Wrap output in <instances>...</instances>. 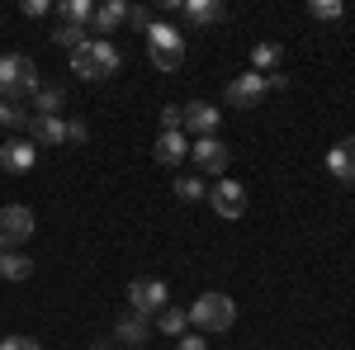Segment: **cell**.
I'll return each mask as SVG.
<instances>
[{"label":"cell","mask_w":355,"mask_h":350,"mask_svg":"<svg viewBox=\"0 0 355 350\" xmlns=\"http://www.w3.org/2000/svg\"><path fill=\"white\" fill-rule=\"evenodd\" d=\"M85 38H90V33H85L81 24H57L53 28V43H57V48H67V53H76Z\"/></svg>","instance_id":"cell-22"},{"label":"cell","mask_w":355,"mask_h":350,"mask_svg":"<svg viewBox=\"0 0 355 350\" xmlns=\"http://www.w3.org/2000/svg\"><path fill=\"white\" fill-rule=\"evenodd\" d=\"M38 62L24 53H5L0 57V100H33L38 95Z\"/></svg>","instance_id":"cell-3"},{"label":"cell","mask_w":355,"mask_h":350,"mask_svg":"<svg viewBox=\"0 0 355 350\" xmlns=\"http://www.w3.org/2000/svg\"><path fill=\"white\" fill-rule=\"evenodd\" d=\"M114 336H119V341H128V346H142V341H152V322H147V317H137L133 308H128V313L114 322Z\"/></svg>","instance_id":"cell-16"},{"label":"cell","mask_w":355,"mask_h":350,"mask_svg":"<svg viewBox=\"0 0 355 350\" xmlns=\"http://www.w3.org/2000/svg\"><path fill=\"white\" fill-rule=\"evenodd\" d=\"M157 331L180 341V336L190 331V313H185V308H162V313H157Z\"/></svg>","instance_id":"cell-20"},{"label":"cell","mask_w":355,"mask_h":350,"mask_svg":"<svg viewBox=\"0 0 355 350\" xmlns=\"http://www.w3.org/2000/svg\"><path fill=\"white\" fill-rule=\"evenodd\" d=\"M28 142H33V147H62V142H67V119L33 114V119H28Z\"/></svg>","instance_id":"cell-13"},{"label":"cell","mask_w":355,"mask_h":350,"mask_svg":"<svg viewBox=\"0 0 355 350\" xmlns=\"http://www.w3.org/2000/svg\"><path fill=\"white\" fill-rule=\"evenodd\" d=\"M190 161L199 166V170H209V175H227L232 152H227L223 137H194V142H190Z\"/></svg>","instance_id":"cell-8"},{"label":"cell","mask_w":355,"mask_h":350,"mask_svg":"<svg viewBox=\"0 0 355 350\" xmlns=\"http://www.w3.org/2000/svg\"><path fill=\"white\" fill-rule=\"evenodd\" d=\"M90 15H95V5L90 0H62V24H90Z\"/></svg>","instance_id":"cell-23"},{"label":"cell","mask_w":355,"mask_h":350,"mask_svg":"<svg viewBox=\"0 0 355 350\" xmlns=\"http://www.w3.org/2000/svg\"><path fill=\"white\" fill-rule=\"evenodd\" d=\"M85 137H90V128H85L81 119H76V123H67V142H85Z\"/></svg>","instance_id":"cell-31"},{"label":"cell","mask_w":355,"mask_h":350,"mask_svg":"<svg viewBox=\"0 0 355 350\" xmlns=\"http://www.w3.org/2000/svg\"><path fill=\"white\" fill-rule=\"evenodd\" d=\"M0 350H43V346H38L33 336H5V341H0Z\"/></svg>","instance_id":"cell-29"},{"label":"cell","mask_w":355,"mask_h":350,"mask_svg":"<svg viewBox=\"0 0 355 350\" xmlns=\"http://www.w3.org/2000/svg\"><path fill=\"white\" fill-rule=\"evenodd\" d=\"M218 128H223L218 105H209V100H190L185 105V128H180L185 137H218Z\"/></svg>","instance_id":"cell-7"},{"label":"cell","mask_w":355,"mask_h":350,"mask_svg":"<svg viewBox=\"0 0 355 350\" xmlns=\"http://www.w3.org/2000/svg\"><path fill=\"white\" fill-rule=\"evenodd\" d=\"M175 199H185V204H194V199H209V189L199 185V180H194V175H180V180H175Z\"/></svg>","instance_id":"cell-26"},{"label":"cell","mask_w":355,"mask_h":350,"mask_svg":"<svg viewBox=\"0 0 355 350\" xmlns=\"http://www.w3.org/2000/svg\"><path fill=\"white\" fill-rule=\"evenodd\" d=\"M175 350H209V341H204L199 331H185V336L175 341Z\"/></svg>","instance_id":"cell-30"},{"label":"cell","mask_w":355,"mask_h":350,"mask_svg":"<svg viewBox=\"0 0 355 350\" xmlns=\"http://www.w3.org/2000/svg\"><path fill=\"white\" fill-rule=\"evenodd\" d=\"M266 90H270V85H266L261 71H242V76L227 81V105L232 109H256L261 100H266Z\"/></svg>","instance_id":"cell-9"},{"label":"cell","mask_w":355,"mask_h":350,"mask_svg":"<svg viewBox=\"0 0 355 350\" xmlns=\"http://www.w3.org/2000/svg\"><path fill=\"white\" fill-rule=\"evenodd\" d=\"M28 119L33 114H24L15 100H0V128H28Z\"/></svg>","instance_id":"cell-25"},{"label":"cell","mask_w":355,"mask_h":350,"mask_svg":"<svg viewBox=\"0 0 355 350\" xmlns=\"http://www.w3.org/2000/svg\"><path fill=\"white\" fill-rule=\"evenodd\" d=\"M33 232H38V218H33L28 204H5L0 209V251H19Z\"/></svg>","instance_id":"cell-5"},{"label":"cell","mask_w":355,"mask_h":350,"mask_svg":"<svg viewBox=\"0 0 355 350\" xmlns=\"http://www.w3.org/2000/svg\"><path fill=\"white\" fill-rule=\"evenodd\" d=\"M142 38H147V57H152L157 71H180V67H185V33L175 24L152 19V28H147Z\"/></svg>","instance_id":"cell-2"},{"label":"cell","mask_w":355,"mask_h":350,"mask_svg":"<svg viewBox=\"0 0 355 350\" xmlns=\"http://www.w3.org/2000/svg\"><path fill=\"white\" fill-rule=\"evenodd\" d=\"M327 170L341 180V185H351V180H355V137H341V142L327 152Z\"/></svg>","instance_id":"cell-14"},{"label":"cell","mask_w":355,"mask_h":350,"mask_svg":"<svg viewBox=\"0 0 355 350\" xmlns=\"http://www.w3.org/2000/svg\"><path fill=\"white\" fill-rule=\"evenodd\" d=\"M33 161H38V147H33L28 137H10V142L0 147V170H10V175L33 170Z\"/></svg>","instance_id":"cell-11"},{"label":"cell","mask_w":355,"mask_h":350,"mask_svg":"<svg viewBox=\"0 0 355 350\" xmlns=\"http://www.w3.org/2000/svg\"><path fill=\"white\" fill-rule=\"evenodd\" d=\"M308 15L322 19V24H331V19H346V5H341V0H308Z\"/></svg>","instance_id":"cell-24"},{"label":"cell","mask_w":355,"mask_h":350,"mask_svg":"<svg viewBox=\"0 0 355 350\" xmlns=\"http://www.w3.org/2000/svg\"><path fill=\"white\" fill-rule=\"evenodd\" d=\"M28 274H33V261H28L24 251H0V279H15V284H24Z\"/></svg>","instance_id":"cell-17"},{"label":"cell","mask_w":355,"mask_h":350,"mask_svg":"<svg viewBox=\"0 0 355 350\" xmlns=\"http://www.w3.org/2000/svg\"><path fill=\"white\" fill-rule=\"evenodd\" d=\"M266 85H270V90H284V85H289V76H284V71H270V76H266Z\"/></svg>","instance_id":"cell-33"},{"label":"cell","mask_w":355,"mask_h":350,"mask_svg":"<svg viewBox=\"0 0 355 350\" xmlns=\"http://www.w3.org/2000/svg\"><path fill=\"white\" fill-rule=\"evenodd\" d=\"M128 308H133L137 317H152V313L171 308V289H166V279H133V284H128Z\"/></svg>","instance_id":"cell-6"},{"label":"cell","mask_w":355,"mask_h":350,"mask_svg":"<svg viewBox=\"0 0 355 350\" xmlns=\"http://www.w3.org/2000/svg\"><path fill=\"white\" fill-rule=\"evenodd\" d=\"M279 62H284V48L279 43H256L251 48V71H261V76L279 71Z\"/></svg>","instance_id":"cell-18"},{"label":"cell","mask_w":355,"mask_h":350,"mask_svg":"<svg viewBox=\"0 0 355 350\" xmlns=\"http://www.w3.org/2000/svg\"><path fill=\"white\" fill-rule=\"evenodd\" d=\"M62 105H67V90H62V85H38V95H33V114L62 119Z\"/></svg>","instance_id":"cell-19"},{"label":"cell","mask_w":355,"mask_h":350,"mask_svg":"<svg viewBox=\"0 0 355 350\" xmlns=\"http://www.w3.org/2000/svg\"><path fill=\"white\" fill-rule=\"evenodd\" d=\"M128 24L147 33V28H152V10H147V5H128Z\"/></svg>","instance_id":"cell-28"},{"label":"cell","mask_w":355,"mask_h":350,"mask_svg":"<svg viewBox=\"0 0 355 350\" xmlns=\"http://www.w3.org/2000/svg\"><path fill=\"white\" fill-rule=\"evenodd\" d=\"M180 10L190 15V24H218V19H223V5H218V0H185Z\"/></svg>","instance_id":"cell-21"},{"label":"cell","mask_w":355,"mask_h":350,"mask_svg":"<svg viewBox=\"0 0 355 350\" xmlns=\"http://www.w3.org/2000/svg\"><path fill=\"white\" fill-rule=\"evenodd\" d=\"M24 15L28 19H43L48 15V0H24Z\"/></svg>","instance_id":"cell-32"},{"label":"cell","mask_w":355,"mask_h":350,"mask_svg":"<svg viewBox=\"0 0 355 350\" xmlns=\"http://www.w3.org/2000/svg\"><path fill=\"white\" fill-rule=\"evenodd\" d=\"M119 67H123V53L110 38H85L71 53V76H81V81H110Z\"/></svg>","instance_id":"cell-1"},{"label":"cell","mask_w":355,"mask_h":350,"mask_svg":"<svg viewBox=\"0 0 355 350\" xmlns=\"http://www.w3.org/2000/svg\"><path fill=\"white\" fill-rule=\"evenodd\" d=\"M152 157L162 166H180L185 157H190V137L185 133H162L157 142H152Z\"/></svg>","instance_id":"cell-15"},{"label":"cell","mask_w":355,"mask_h":350,"mask_svg":"<svg viewBox=\"0 0 355 350\" xmlns=\"http://www.w3.org/2000/svg\"><path fill=\"white\" fill-rule=\"evenodd\" d=\"M185 128V105H166L162 109V133H180Z\"/></svg>","instance_id":"cell-27"},{"label":"cell","mask_w":355,"mask_h":350,"mask_svg":"<svg viewBox=\"0 0 355 350\" xmlns=\"http://www.w3.org/2000/svg\"><path fill=\"white\" fill-rule=\"evenodd\" d=\"M190 322L199 331H227V326L237 322V303L227 294H218V289H209V294H199L190 303Z\"/></svg>","instance_id":"cell-4"},{"label":"cell","mask_w":355,"mask_h":350,"mask_svg":"<svg viewBox=\"0 0 355 350\" xmlns=\"http://www.w3.org/2000/svg\"><path fill=\"white\" fill-rule=\"evenodd\" d=\"M209 204H214V213H218V218L232 222V218L246 213V185H237V180H227V175H223L218 185L209 189Z\"/></svg>","instance_id":"cell-10"},{"label":"cell","mask_w":355,"mask_h":350,"mask_svg":"<svg viewBox=\"0 0 355 350\" xmlns=\"http://www.w3.org/2000/svg\"><path fill=\"white\" fill-rule=\"evenodd\" d=\"M119 24H128V5H123V0H105V5H95V15H90V38H110Z\"/></svg>","instance_id":"cell-12"}]
</instances>
